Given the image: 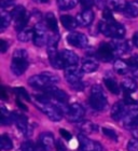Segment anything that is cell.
<instances>
[{"label":"cell","instance_id":"cell-1","mask_svg":"<svg viewBox=\"0 0 138 151\" xmlns=\"http://www.w3.org/2000/svg\"><path fill=\"white\" fill-rule=\"evenodd\" d=\"M28 53L24 49L15 50L13 53L12 63H11V71L15 76H21L28 68Z\"/></svg>","mask_w":138,"mask_h":151},{"label":"cell","instance_id":"cell-2","mask_svg":"<svg viewBox=\"0 0 138 151\" xmlns=\"http://www.w3.org/2000/svg\"><path fill=\"white\" fill-rule=\"evenodd\" d=\"M98 30L106 37H111L114 39H122L125 35L124 26L118 22H101L98 24Z\"/></svg>","mask_w":138,"mask_h":151},{"label":"cell","instance_id":"cell-3","mask_svg":"<svg viewBox=\"0 0 138 151\" xmlns=\"http://www.w3.org/2000/svg\"><path fill=\"white\" fill-rule=\"evenodd\" d=\"M88 103L94 110L101 111L107 107L108 101L107 96L104 92L103 88L99 85H94L91 90V95L88 98Z\"/></svg>","mask_w":138,"mask_h":151},{"label":"cell","instance_id":"cell-4","mask_svg":"<svg viewBox=\"0 0 138 151\" xmlns=\"http://www.w3.org/2000/svg\"><path fill=\"white\" fill-rule=\"evenodd\" d=\"M34 105L53 122H58L63 118V110L57 107L56 105L51 104L50 101H42L36 99L34 101Z\"/></svg>","mask_w":138,"mask_h":151},{"label":"cell","instance_id":"cell-5","mask_svg":"<svg viewBox=\"0 0 138 151\" xmlns=\"http://www.w3.org/2000/svg\"><path fill=\"white\" fill-rule=\"evenodd\" d=\"M12 17L15 22V29L17 32H21L26 28V26L29 22V13L26 11V9L23 6H15L11 12Z\"/></svg>","mask_w":138,"mask_h":151},{"label":"cell","instance_id":"cell-6","mask_svg":"<svg viewBox=\"0 0 138 151\" xmlns=\"http://www.w3.org/2000/svg\"><path fill=\"white\" fill-rule=\"evenodd\" d=\"M47 27L45 24H42V23H38L36 24L34 28V44L37 45V47H42L44 44H47V41H49V37L50 35L47 34Z\"/></svg>","mask_w":138,"mask_h":151},{"label":"cell","instance_id":"cell-7","mask_svg":"<svg viewBox=\"0 0 138 151\" xmlns=\"http://www.w3.org/2000/svg\"><path fill=\"white\" fill-rule=\"evenodd\" d=\"M47 55L50 58L51 65L55 69H65L66 68V65L62 60L60 52L57 51V44H49L47 45Z\"/></svg>","mask_w":138,"mask_h":151},{"label":"cell","instance_id":"cell-8","mask_svg":"<svg viewBox=\"0 0 138 151\" xmlns=\"http://www.w3.org/2000/svg\"><path fill=\"white\" fill-rule=\"evenodd\" d=\"M67 119L70 122H81L83 116L85 114L84 108L78 103H73L67 108Z\"/></svg>","mask_w":138,"mask_h":151},{"label":"cell","instance_id":"cell-9","mask_svg":"<svg viewBox=\"0 0 138 151\" xmlns=\"http://www.w3.org/2000/svg\"><path fill=\"white\" fill-rule=\"evenodd\" d=\"M114 52L116 51L113 49L112 44L103 42L96 51V57L103 62H110L114 57Z\"/></svg>","mask_w":138,"mask_h":151},{"label":"cell","instance_id":"cell-10","mask_svg":"<svg viewBox=\"0 0 138 151\" xmlns=\"http://www.w3.org/2000/svg\"><path fill=\"white\" fill-rule=\"evenodd\" d=\"M67 42H68L70 45L75 47H79V49H83V47H86L88 44V40L86 36L82 32H70L68 36H67Z\"/></svg>","mask_w":138,"mask_h":151},{"label":"cell","instance_id":"cell-11","mask_svg":"<svg viewBox=\"0 0 138 151\" xmlns=\"http://www.w3.org/2000/svg\"><path fill=\"white\" fill-rule=\"evenodd\" d=\"M78 140H79V144H80V147H81V149L83 151H103L104 150L103 146H101L99 142L88 138V137L84 136L83 134H79Z\"/></svg>","mask_w":138,"mask_h":151},{"label":"cell","instance_id":"cell-12","mask_svg":"<svg viewBox=\"0 0 138 151\" xmlns=\"http://www.w3.org/2000/svg\"><path fill=\"white\" fill-rule=\"evenodd\" d=\"M123 125L127 129H134L138 127V109L135 107L129 108L125 116L123 118Z\"/></svg>","mask_w":138,"mask_h":151},{"label":"cell","instance_id":"cell-13","mask_svg":"<svg viewBox=\"0 0 138 151\" xmlns=\"http://www.w3.org/2000/svg\"><path fill=\"white\" fill-rule=\"evenodd\" d=\"M28 83L32 85V88H39V90H43V91L45 90V88H49L50 85H53L52 83H51L50 80H49V78H47L44 73L30 77L28 80Z\"/></svg>","mask_w":138,"mask_h":151},{"label":"cell","instance_id":"cell-14","mask_svg":"<svg viewBox=\"0 0 138 151\" xmlns=\"http://www.w3.org/2000/svg\"><path fill=\"white\" fill-rule=\"evenodd\" d=\"M12 118H13V122L15 123L16 127H17V129H19V132L22 133L23 135L28 136L30 132H29L27 118L24 114H21V113H17V112H12Z\"/></svg>","mask_w":138,"mask_h":151},{"label":"cell","instance_id":"cell-15","mask_svg":"<svg viewBox=\"0 0 138 151\" xmlns=\"http://www.w3.org/2000/svg\"><path fill=\"white\" fill-rule=\"evenodd\" d=\"M82 76H83V70L79 69L77 66H69L65 68V78L70 84L81 81Z\"/></svg>","mask_w":138,"mask_h":151},{"label":"cell","instance_id":"cell-16","mask_svg":"<svg viewBox=\"0 0 138 151\" xmlns=\"http://www.w3.org/2000/svg\"><path fill=\"white\" fill-rule=\"evenodd\" d=\"M39 145L43 151H51L55 146V139L52 133L43 132L39 136Z\"/></svg>","mask_w":138,"mask_h":151},{"label":"cell","instance_id":"cell-17","mask_svg":"<svg viewBox=\"0 0 138 151\" xmlns=\"http://www.w3.org/2000/svg\"><path fill=\"white\" fill-rule=\"evenodd\" d=\"M44 92H45L47 95H50V96L54 97L56 101H60V103H67L69 99L66 92L63 91V90H60V88H56V86H54V84L50 85L47 88H45Z\"/></svg>","mask_w":138,"mask_h":151},{"label":"cell","instance_id":"cell-18","mask_svg":"<svg viewBox=\"0 0 138 151\" xmlns=\"http://www.w3.org/2000/svg\"><path fill=\"white\" fill-rule=\"evenodd\" d=\"M126 112H127V110H126L125 103L124 101H116L111 109V118L114 121H121L125 116Z\"/></svg>","mask_w":138,"mask_h":151},{"label":"cell","instance_id":"cell-19","mask_svg":"<svg viewBox=\"0 0 138 151\" xmlns=\"http://www.w3.org/2000/svg\"><path fill=\"white\" fill-rule=\"evenodd\" d=\"M60 55L62 57L63 62L65 63L66 67L69 66H77L79 64V56L75 52L70 50H63L60 52Z\"/></svg>","mask_w":138,"mask_h":151},{"label":"cell","instance_id":"cell-20","mask_svg":"<svg viewBox=\"0 0 138 151\" xmlns=\"http://www.w3.org/2000/svg\"><path fill=\"white\" fill-rule=\"evenodd\" d=\"M75 19L80 26H90L94 21V13L91 9H84L81 13H79Z\"/></svg>","mask_w":138,"mask_h":151},{"label":"cell","instance_id":"cell-21","mask_svg":"<svg viewBox=\"0 0 138 151\" xmlns=\"http://www.w3.org/2000/svg\"><path fill=\"white\" fill-rule=\"evenodd\" d=\"M111 44H112L113 49H114V51H116V53H120V54L127 53L132 49L127 41L121 40V39H116L113 42H111Z\"/></svg>","mask_w":138,"mask_h":151},{"label":"cell","instance_id":"cell-22","mask_svg":"<svg viewBox=\"0 0 138 151\" xmlns=\"http://www.w3.org/2000/svg\"><path fill=\"white\" fill-rule=\"evenodd\" d=\"M44 21H45V25L51 32H54V34H58V25H57V21L56 17L54 16L53 13H47L45 16H44Z\"/></svg>","mask_w":138,"mask_h":151},{"label":"cell","instance_id":"cell-23","mask_svg":"<svg viewBox=\"0 0 138 151\" xmlns=\"http://www.w3.org/2000/svg\"><path fill=\"white\" fill-rule=\"evenodd\" d=\"M121 86H122V90L125 92L126 94L134 93V92L137 91V88H138L137 82H136L133 78L124 79L122 82V84H121Z\"/></svg>","mask_w":138,"mask_h":151},{"label":"cell","instance_id":"cell-24","mask_svg":"<svg viewBox=\"0 0 138 151\" xmlns=\"http://www.w3.org/2000/svg\"><path fill=\"white\" fill-rule=\"evenodd\" d=\"M12 19V14L8 12L4 8H1V10H0V27H1V32H3L10 25Z\"/></svg>","mask_w":138,"mask_h":151},{"label":"cell","instance_id":"cell-25","mask_svg":"<svg viewBox=\"0 0 138 151\" xmlns=\"http://www.w3.org/2000/svg\"><path fill=\"white\" fill-rule=\"evenodd\" d=\"M60 22H62L64 27L66 29H69V30H72L79 26L77 19L71 15H62L60 16Z\"/></svg>","mask_w":138,"mask_h":151},{"label":"cell","instance_id":"cell-26","mask_svg":"<svg viewBox=\"0 0 138 151\" xmlns=\"http://www.w3.org/2000/svg\"><path fill=\"white\" fill-rule=\"evenodd\" d=\"M123 13L126 17H136V16H138V1H136V0L129 1L126 4V8L123 11Z\"/></svg>","mask_w":138,"mask_h":151},{"label":"cell","instance_id":"cell-27","mask_svg":"<svg viewBox=\"0 0 138 151\" xmlns=\"http://www.w3.org/2000/svg\"><path fill=\"white\" fill-rule=\"evenodd\" d=\"M98 69V63L94 60H85L82 64V70L83 73H91Z\"/></svg>","mask_w":138,"mask_h":151},{"label":"cell","instance_id":"cell-28","mask_svg":"<svg viewBox=\"0 0 138 151\" xmlns=\"http://www.w3.org/2000/svg\"><path fill=\"white\" fill-rule=\"evenodd\" d=\"M104 82H105V85H106V88H108V90H109V91L111 92L112 94L118 95L120 93V86L118 85V83H116V81L114 80V79L107 77V78H105Z\"/></svg>","mask_w":138,"mask_h":151},{"label":"cell","instance_id":"cell-29","mask_svg":"<svg viewBox=\"0 0 138 151\" xmlns=\"http://www.w3.org/2000/svg\"><path fill=\"white\" fill-rule=\"evenodd\" d=\"M114 69L119 75H125L129 71V63H126L122 60H116L114 63Z\"/></svg>","mask_w":138,"mask_h":151},{"label":"cell","instance_id":"cell-30","mask_svg":"<svg viewBox=\"0 0 138 151\" xmlns=\"http://www.w3.org/2000/svg\"><path fill=\"white\" fill-rule=\"evenodd\" d=\"M17 38L22 42H28L29 40H32V38H34V29H30V28L23 29V30H21L19 32Z\"/></svg>","mask_w":138,"mask_h":151},{"label":"cell","instance_id":"cell-31","mask_svg":"<svg viewBox=\"0 0 138 151\" xmlns=\"http://www.w3.org/2000/svg\"><path fill=\"white\" fill-rule=\"evenodd\" d=\"M80 129L84 133H95L98 131V126L91 121H84L80 124Z\"/></svg>","mask_w":138,"mask_h":151},{"label":"cell","instance_id":"cell-32","mask_svg":"<svg viewBox=\"0 0 138 151\" xmlns=\"http://www.w3.org/2000/svg\"><path fill=\"white\" fill-rule=\"evenodd\" d=\"M80 0H57L58 6L60 10H70L73 9Z\"/></svg>","mask_w":138,"mask_h":151},{"label":"cell","instance_id":"cell-33","mask_svg":"<svg viewBox=\"0 0 138 151\" xmlns=\"http://www.w3.org/2000/svg\"><path fill=\"white\" fill-rule=\"evenodd\" d=\"M0 146H1V149L4 151H9L13 148V142L9 135L3 134L1 136V138H0Z\"/></svg>","mask_w":138,"mask_h":151},{"label":"cell","instance_id":"cell-34","mask_svg":"<svg viewBox=\"0 0 138 151\" xmlns=\"http://www.w3.org/2000/svg\"><path fill=\"white\" fill-rule=\"evenodd\" d=\"M1 118H0V121L3 125H10L11 123L13 122V118H12V113H9L6 111V109L4 107H1Z\"/></svg>","mask_w":138,"mask_h":151},{"label":"cell","instance_id":"cell-35","mask_svg":"<svg viewBox=\"0 0 138 151\" xmlns=\"http://www.w3.org/2000/svg\"><path fill=\"white\" fill-rule=\"evenodd\" d=\"M19 151H42V148L39 147L38 145H36L34 142L27 140V142H24L22 144Z\"/></svg>","mask_w":138,"mask_h":151},{"label":"cell","instance_id":"cell-36","mask_svg":"<svg viewBox=\"0 0 138 151\" xmlns=\"http://www.w3.org/2000/svg\"><path fill=\"white\" fill-rule=\"evenodd\" d=\"M126 0H110V6L116 11H124L126 8Z\"/></svg>","mask_w":138,"mask_h":151},{"label":"cell","instance_id":"cell-37","mask_svg":"<svg viewBox=\"0 0 138 151\" xmlns=\"http://www.w3.org/2000/svg\"><path fill=\"white\" fill-rule=\"evenodd\" d=\"M13 91H14V93H15L19 97L23 98V99H25V101H30V97H29L28 93H27V91H26L24 88H15Z\"/></svg>","mask_w":138,"mask_h":151},{"label":"cell","instance_id":"cell-38","mask_svg":"<svg viewBox=\"0 0 138 151\" xmlns=\"http://www.w3.org/2000/svg\"><path fill=\"white\" fill-rule=\"evenodd\" d=\"M103 134L105 136H107L109 139H111V140H114V142H116V140H118V135H116V133L114 132V129L104 127V129H103Z\"/></svg>","mask_w":138,"mask_h":151},{"label":"cell","instance_id":"cell-39","mask_svg":"<svg viewBox=\"0 0 138 151\" xmlns=\"http://www.w3.org/2000/svg\"><path fill=\"white\" fill-rule=\"evenodd\" d=\"M103 17H104V21H105V22H108V23L116 22V21H114V19H113V15H112V12H111V10L107 9V8L104 10Z\"/></svg>","mask_w":138,"mask_h":151},{"label":"cell","instance_id":"cell-40","mask_svg":"<svg viewBox=\"0 0 138 151\" xmlns=\"http://www.w3.org/2000/svg\"><path fill=\"white\" fill-rule=\"evenodd\" d=\"M127 151H138V139H131L127 142Z\"/></svg>","mask_w":138,"mask_h":151},{"label":"cell","instance_id":"cell-41","mask_svg":"<svg viewBox=\"0 0 138 151\" xmlns=\"http://www.w3.org/2000/svg\"><path fill=\"white\" fill-rule=\"evenodd\" d=\"M108 3V0H94L95 6L99 10H105Z\"/></svg>","mask_w":138,"mask_h":151},{"label":"cell","instance_id":"cell-42","mask_svg":"<svg viewBox=\"0 0 138 151\" xmlns=\"http://www.w3.org/2000/svg\"><path fill=\"white\" fill-rule=\"evenodd\" d=\"M84 83L83 82H81V81H79V82H75V83H73V84H71V88L73 90V91H78V92H80V91H83L84 90Z\"/></svg>","mask_w":138,"mask_h":151},{"label":"cell","instance_id":"cell-43","mask_svg":"<svg viewBox=\"0 0 138 151\" xmlns=\"http://www.w3.org/2000/svg\"><path fill=\"white\" fill-rule=\"evenodd\" d=\"M8 49H9V43H8L6 40L1 39V40H0V52H1V53H6Z\"/></svg>","mask_w":138,"mask_h":151},{"label":"cell","instance_id":"cell-44","mask_svg":"<svg viewBox=\"0 0 138 151\" xmlns=\"http://www.w3.org/2000/svg\"><path fill=\"white\" fill-rule=\"evenodd\" d=\"M80 2L84 9H91V6L94 4V0H80Z\"/></svg>","mask_w":138,"mask_h":151},{"label":"cell","instance_id":"cell-45","mask_svg":"<svg viewBox=\"0 0 138 151\" xmlns=\"http://www.w3.org/2000/svg\"><path fill=\"white\" fill-rule=\"evenodd\" d=\"M60 134L62 135V137H63V138H65L66 140H68V142L71 139V137H72L71 134H70L68 131H66L65 129H60Z\"/></svg>","mask_w":138,"mask_h":151},{"label":"cell","instance_id":"cell-46","mask_svg":"<svg viewBox=\"0 0 138 151\" xmlns=\"http://www.w3.org/2000/svg\"><path fill=\"white\" fill-rule=\"evenodd\" d=\"M14 2H15V0H0V6L1 8L6 9V6H11Z\"/></svg>","mask_w":138,"mask_h":151},{"label":"cell","instance_id":"cell-47","mask_svg":"<svg viewBox=\"0 0 138 151\" xmlns=\"http://www.w3.org/2000/svg\"><path fill=\"white\" fill-rule=\"evenodd\" d=\"M124 103H125L126 105H132V106H136L137 105V101H134L131 96H129V95L126 94V96H125V98H124Z\"/></svg>","mask_w":138,"mask_h":151},{"label":"cell","instance_id":"cell-48","mask_svg":"<svg viewBox=\"0 0 138 151\" xmlns=\"http://www.w3.org/2000/svg\"><path fill=\"white\" fill-rule=\"evenodd\" d=\"M55 147H56L57 151H66V147H65V145H64L63 142L60 139L55 142Z\"/></svg>","mask_w":138,"mask_h":151},{"label":"cell","instance_id":"cell-49","mask_svg":"<svg viewBox=\"0 0 138 151\" xmlns=\"http://www.w3.org/2000/svg\"><path fill=\"white\" fill-rule=\"evenodd\" d=\"M16 105L19 106L21 109H22L23 111H27L28 110V108H27V106H25V105H23V103L19 99H16Z\"/></svg>","mask_w":138,"mask_h":151},{"label":"cell","instance_id":"cell-50","mask_svg":"<svg viewBox=\"0 0 138 151\" xmlns=\"http://www.w3.org/2000/svg\"><path fill=\"white\" fill-rule=\"evenodd\" d=\"M133 43L135 44V47H138V32H136L134 37H133Z\"/></svg>","mask_w":138,"mask_h":151},{"label":"cell","instance_id":"cell-51","mask_svg":"<svg viewBox=\"0 0 138 151\" xmlns=\"http://www.w3.org/2000/svg\"><path fill=\"white\" fill-rule=\"evenodd\" d=\"M1 97H2V99H6V93L3 86L1 88Z\"/></svg>","mask_w":138,"mask_h":151},{"label":"cell","instance_id":"cell-52","mask_svg":"<svg viewBox=\"0 0 138 151\" xmlns=\"http://www.w3.org/2000/svg\"><path fill=\"white\" fill-rule=\"evenodd\" d=\"M133 135H134L135 138L138 139V127H136V129H133Z\"/></svg>","mask_w":138,"mask_h":151},{"label":"cell","instance_id":"cell-53","mask_svg":"<svg viewBox=\"0 0 138 151\" xmlns=\"http://www.w3.org/2000/svg\"><path fill=\"white\" fill-rule=\"evenodd\" d=\"M34 1L37 3H47L49 2V0H34Z\"/></svg>","mask_w":138,"mask_h":151}]
</instances>
